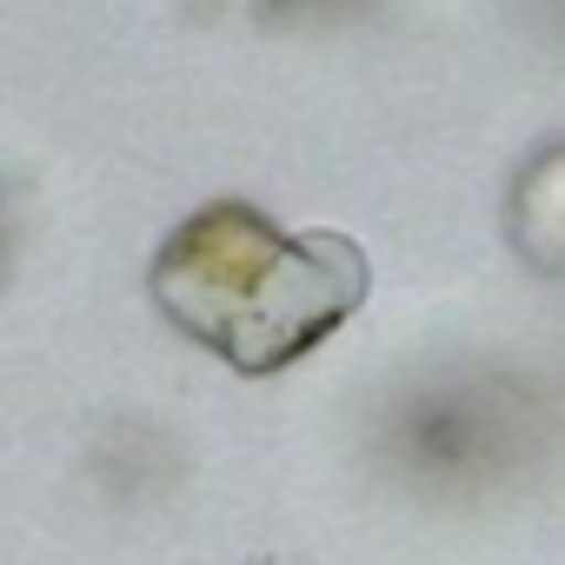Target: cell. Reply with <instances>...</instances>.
<instances>
[{
  "label": "cell",
  "mask_w": 565,
  "mask_h": 565,
  "mask_svg": "<svg viewBox=\"0 0 565 565\" xmlns=\"http://www.w3.org/2000/svg\"><path fill=\"white\" fill-rule=\"evenodd\" d=\"M147 294L220 366L266 380L366 307L373 266L347 233H287L246 200H213L160 239Z\"/></svg>",
  "instance_id": "obj_1"
},
{
  "label": "cell",
  "mask_w": 565,
  "mask_h": 565,
  "mask_svg": "<svg viewBox=\"0 0 565 565\" xmlns=\"http://www.w3.org/2000/svg\"><path fill=\"white\" fill-rule=\"evenodd\" d=\"M505 233L519 246L525 266L565 279V140L532 153L525 173L512 180V200H505Z\"/></svg>",
  "instance_id": "obj_2"
},
{
  "label": "cell",
  "mask_w": 565,
  "mask_h": 565,
  "mask_svg": "<svg viewBox=\"0 0 565 565\" xmlns=\"http://www.w3.org/2000/svg\"><path fill=\"white\" fill-rule=\"evenodd\" d=\"M0 246H8V226H0Z\"/></svg>",
  "instance_id": "obj_3"
}]
</instances>
